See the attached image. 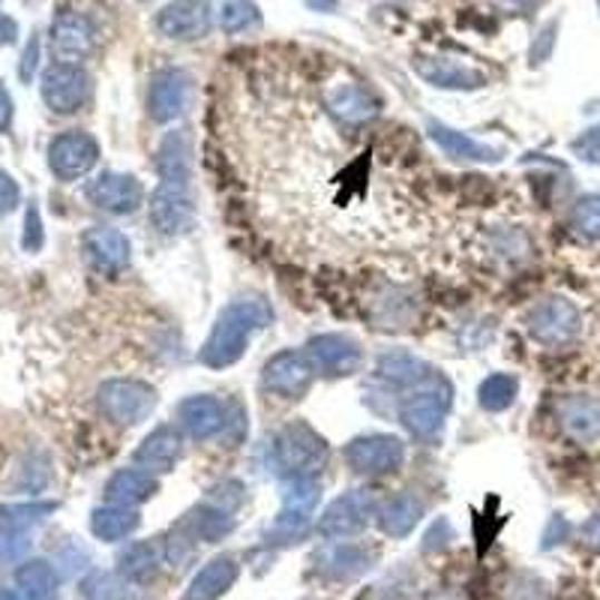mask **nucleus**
Masks as SVG:
<instances>
[{
	"mask_svg": "<svg viewBox=\"0 0 600 600\" xmlns=\"http://www.w3.org/2000/svg\"><path fill=\"white\" fill-rule=\"evenodd\" d=\"M219 24L226 33H244L262 24V10L253 0H226L219 12Z\"/></svg>",
	"mask_w": 600,
	"mask_h": 600,
	"instance_id": "72a5a7b5",
	"label": "nucleus"
},
{
	"mask_svg": "<svg viewBox=\"0 0 600 600\" xmlns=\"http://www.w3.org/2000/svg\"><path fill=\"white\" fill-rule=\"evenodd\" d=\"M571 223L582 237L600 240V196H582L573 205Z\"/></svg>",
	"mask_w": 600,
	"mask_h": 600,
	"instance_id": "f704fd0d",
	"label": "nucleus"
},
{
	"mask_svg": "<svg viewBox=\"0 0 600 600\" xmlns=\"http://www.w3.org/2000/svg\"><path fill=\"white\" fill-rule=\"evenodd\" d=\"M370 561H373V552H366V547L336 543L318 559V571L331 577V580H352V577H361L364 571H370Z\"/></svg>",
	"mask_w": 600,
	"mask_h": 600,
	"instance_id": "cd10ccee",
	"label": "nucleus"
},
{
	"mask_svg": "<svg viewBox=\"0 0 600 600\" xmlns=\"http://www.w3.org/2000/svg\"><path fill=\"white\" fill-rule=\"evenodd\" d=\"M573 157L582 159V163H591V166H600V127L586 129L582 136L573 138Z\"/></svg>",
	"mask_w": 600,
	"mask_h": 600,
	"instance_id": "e433bc0d",
	"label": "nucleus"
},
{
	"mask_svg": "<svg viewBox=\"0 0 600 600\" xmlns=\"http://www.w3.org/2000/svg\"><path fill=\"white\" fill-rule=\"evenodd\" d=\"M193 102V76L187 69H159L148 88V115L154 124H171L187 115Z\"/></svg>",
	"mask_w": 600,
	"mask_h": 600,
	"instance_id": "9b49d317",
	"label": "nucleus"
},
{
	"mask_svg": "<svg viewBox=\"0 0 600 600\" xmlns=\"http://www.w3.org/2000/svg\"><path fill=\"white\" fill-rule=\"evenodd\" d=\"M180 451H184V444H180L178 430L175 426H157L145 442L138 444L136 463L150 474H166L178 465Z\"/></svg>",
	"mask_w": 600,
	"mask_h": 600,
	"instance_id": "4be33fe9",
	"label": "nucleus"
},
{
	"mask_svg": "<svg viewBox=\"0 0 600 600\" xmlns=\"http://www.w3.org/2000/svg\"><path fill=\"white\" fill-rule=\"evenodd\" d=\"M148 219L163 237L187 235L196 226V201L184 184H159L150 196Z\"/></svg>",
	"mask_w": 600,
	"mask_h": 600,
	"instance_id": "1a4fd4ad",
	"label": "nucleus"
},
{
	"mask_svg": "<svg viewBox=\"0 0 600 600\" xmlns=\"http://www.w3.org/2000/svg\"><path fill=\"white\" fill-rule=\"evenodd\" d=\"M94 40H97V30L88 16H79V12H63L51 28V46L60 58H85L94 49Z\"/></svg>",
	"mask_w": 600,
	"mask_h": 600,
	"instance_id": "5701e85b",
	"label": "nucleus"
},
{
	"mask_svg": "<svg viewBox=\"0 0 600 600\" xmlns=\"http://www.w3.org/2000/svg\"><path fill=\"white\" fill-rule=\"evenodd\" d=\"M412 67L426 85L442 90H478L486 85V72L456 58H426V55H421V58L412 60Z\"/></svg>",
	"mask_w": 600,
	"mask_h": 600,
	"instance_id": "2eb2a0df",
	"label": "nucleus"
},
{
	"mask_svg": "<svg viewBox=\"0 0 600 600\" xmlns=\"http://www.w3.org/2000/svg\"><path fill=\"white\" fill-rule=\"evenodd\" d=\"M99 409L118 426H136L157 409V391L138 378H115L99 387Z\"/></svg>",
	"mask_w": 600,
	"mask_h": 600,
	"instance_id": "20e7f679",
	"label": "nucleus"
},
{
	"mask_svg": "<svg viewBox=\"0 0 600 600\" xmlns=\"http://www.w3.org/2000/svg\"><path fill=\"white\" fill-rule=\"evenodd\" d=\"M88 256L99 271L118 274L129 265V240L115 228H94L88 235Z\"/></svg>",
	"mask_w": 600,
	"mask_h": 600,
	"instance_id": "c85d7f7f",
	"label": "nucleus"
},
{
	"mask_svg": "<svg viewBox=\"0 0 600 600\" xmlns=\"http://www.w3.org/2000/svg\"><path fill=\"white\" fill-rule=\"evenodd\" d=\"M207 502L217 504V508H223V511H228V513L237 511V508H240V502H244V483L223 481L219 486H214V490H210Z\"/></svg>",
	"mask_w": 600,
	"mask_h": 600,
	"instance_id": "c9c22d12",
	"label": "nucleus"
},
{
	"mask_svg": "<svg viewBox=\"0 0 600 600\" xmlns=\"http://www.w3.org/2000/svg\"><path fill=\"white\" fill-rule=\"evenodd\" d=\"M159 490L157 478L145 469H124L109 481L106 486V495H109V502L124 504V508H132V504H141L154 499Z\"/></svg>",
	"mask_w": 600,
	"mask_h": 600,
	"instance_id": "bb28decb",
	"label": "nucleus"
},
{
	"mask_svg": "<svg viewBox=\"0 0 600 600\" xmlns=\"http://www.w3.org/2000/svg\"><path fill=\"white\" fill-rule=\"evenodd\" d=\"M145 3H148V0H145Z\"/></svg>",
	"mask_w": 600,
	"mask_h": 600,
	"instance_id": "37998d69",
	"label": "nucleus"
},
{
	"mask_svg": "<svg viewBox=\"0 0 600 600\" xmlns=\"http://www.w3.org/2000/svg\"><path fill=\"white\" fill-rule=\"evenodd\" d=\"M274 322V309L262 297H237L217 315V322L210 327L198 361L207 370H226L235 366L249 348V340L265 331Z\"/></svg>",
	"mask_w": 600,
	"mask_h": 600,
	"instance_id": "f257e3e1",
	"label": "nucleus"
},
{
	"mask_svg": "<svg viewBox=\"0 0 600 600\" xmlns=\"http://www.w3.org/2000/svg\"><path fill=\"white\" fill-rule=\"evenodd\" d=\"M90 201L109 214H132L145 201V189L132 175H102L90 187Z\"/></svg>",
	"mask_w": 600,
	"mask_h": 600,
	"instance_id": "aec40b11",
	"label": "nucleus"
},
{
	"mask_svg": "<svg viewBox=\"0 0 600 600\" xmlns=\"http://www.w3.org/2000/svg\"><path fill=\"white\" fill-rule=\"evenodd\" d=\"M582 538H586V543H589V547L600 550V513L598 517H591V520L582 525Z\"/></svg>",
	"mask_w": 600,
	"mask_h": 600,
	"instance_id": "a19ab883",
	"label": "nucleus"
},
{
	"mask_svg": "<svg viewBox=\"0 0 600 600\" xmlns=\"http://www.w3.org/2000/svg\"><path fill=\"white\" fill-rule=\"evenodd\" d=\"M21 582L28 586V591L33 594V598H46L51 591V571L46 568V564H30L28 571L21 573Z\"/></svg>",
	"mask_w": 600,
	"mask_h": 600,
	"instance_id": "4c0bfd02",
	"label": "nucleus"
},
{
	"mask_svg": "<svg viewBox=\"0 0 600 600\" xmlns=\"http://www.w3.org/2000/svg\"><path fill=\"white\" fill-rule=\"evenodd\" d=\"M520 394V382L511 373H492L486 375L478 387V403L483 412H504L511 409L513 400Z\"/></svg>",
	"mask_w": 600,
	"mask_h": 600,
	"instance_id": "2f4dec72",
	"label": "nucleus"
},
{
	"mask_svg": "<svg viewBox=\"0 0 600 600\" xmlns=\"http://www.w3.org/2000/svg\"><path fill=\"white\" fill-rule=\"evenodd\" d=\"M313 364L306 361L304 352L286 348V352H276L265 364L262 387L283 400H301L313 384Z\"/></svg>",
	"mask_w": 600,
	"mask_h": 600,
	"instance_id": "ddd939ff",
	"label": "nucleus"
},
{
	"mask_svg": "<svg viewBox=\"0 0 600 600\" xmlns=\"http://www.w3.org/2000/svg\"><path fill=\"white\" fill-rule=\"evenodd\" d=\"M426 132L435 141V148L442 150L444 157L463 159V163H499L502 159V150L492 148L486 141H478V138L465 136L460 129L447 127V124H439V120H430L426 124Z\"/></svg>",
	"mask_w": 600,
	"mask_h": 600,
	"instance_id": "dca6fc26",
	"label": "nucleus"
},
{
	"mask_svg": "<svg viewBox=\"0 0 600 600\" xmlns=\"http://www.w3.org/2000/svg\"><path fill=\"white\" fill-rule=\"evenodd\" d=\"M559 426L573 442H598L600 439V400L589 394L564 396L559 403Z\"/></svg>",
	"mask_w": 600,
	"mask_h": 600,
	"instance_id": "f3484780",
	"label": "nucleus"
},
{
	"mask_svg": "<svg viewBox=\"0 0 600 600\" xmlns=\"http://www.w3.org/2000/svg\"><path fill=\"white\" fill-rule=\"evenodd\" d=\"M154 24L166 40H205L210 28H214V3L210 0H175V3H168L157 12Z\"/></svg>",
	"mask_w": 600,
	"mask_h": 600,
	"instance_id": "9d476101",
	"label": "nucleus"
},
{
	"mask_svg": "<svg viewBox=\"0 0 600 600\" xmlns=\"http://www.w3.org/2000/svg\"><path fill=\"white\" fill-rule=\"evenodd\" d=\"M423 517V504L421 499H414L412 492H400L394 499H387V502L378 508V525H382L384 534H391V538H405V534L412 532L414 525L421 522Z\"/></svg>",
	"mask_w": 600,
	"mask_h": 600,
	"instance_id": "c756f323",
	"label": "nucleus"
},
{
	"mask_svg": "<svg viewBox=\"0 0 600 600\" xmlns=\"http://www.w3.org/2000/svg\"><path fill=\"white\" fill-rule=\"evenodd\" d=\"M90 90V79L88 72L79 67H51L46 72V99H49L51 109L58 111H72L79 109L81 102L88 99Z\"/></svg>",
	"mask_w": 600,
	"mask_h": 600,
	"instance_id": "6ab92c4d",
	"label": "nucleus"
},
{
	"mask_svg": "<svg viewBox=\"0 0 600 600\" xmlns=\"http://www.w3.org/2000/svg\"><path fill=\"white\" fill-rule=\"evenodd\" d=\"M345 463L355 474H366V478H375V474H391L396 469H403L405 463V444L396 439V435H357L352 442L345 444Z\"/></svg>",
	"mask_w": 600,
	"mask_h": 600,
	"instance_id": "423d86ee",
	"label": "nucleus"
},
{
	"mask_svg": "<svg viewBox=\"0 0 600 600\" xmlns=\"http://www.w3.org/2000/svg\"><path fill=\"white\" fill-rule=\"evenodd\" d=\"M237 573H240V568H237V561L232 559V555H219V559L207 561L205 568L193 577V582H189L187 594H184V600H217L223 598L232 586H235Z\"/></svg>",
	"mask_w": 600,
	"mask_h": 600,
	"instance_id": "b1692460",
	"label": "nucleus"
},
{
	"mask_svg": "<svg viewBox=\"0 0 600 600\" xmlns=\"http://www.w3.org/2000/svg\"><path fill=\"white\" fill-rule=\"evenodd\" d=\"M555 33H559V21L543 24V30L538 33V40L532 42V63H543V60L550 58L552 46H555Z\"/></svg>",
	"mask_w": 600,
	"mask_h": 600,
	"instance_id": "58836bf2",
	"label": "nucleus"
},
{
	"mask_svg": "<svg viewBox=\"0 0 600 600\" xmlns=\"http://www.w3.org/2000/svg\"><path fill=\"white\" fill-rule=\"evenodd\" d=\"M525 327L541 345H568L580 336L582 315L568 297H547L532 306Z\"/></svg>",
	"mask_w": 600,
	"mask_h": 600,
	"instance_id": "0eeeda50",
	"label": "nucleus"
},
{
	"mask_svg": "<svg viewBox=\"0 0 600 600\" xmlns=\"http://www.w3.org/2000/svg\"><path fill=\"white\" fill-rule=\"evenodd\" d=\"M490 3L504 16H529L541 0H490Z\"/></svg>",
	"mask_w": 600,
	"mask_h": 600,
	"instance_id": "ea45409f",
	"label": "nucleus"
},
{
	"mask_svg": "<svg viewBox=\"0 0 600 600\" xmlns=\"http://www.w3.org/2000/svg\"><path fill=\"white\" fill-rule=\"evenodd\" d=\"M178 426L196 442H210L228 430V405L217 396H187L178 405Z\"/></svg>",
	"mask_w": 600,
	"mask_h": 600,
	"instance_id": "4468645a",
	"label": "nucleus"
},
{
	"mask_svg": "<svg viewBox=\"0 0 600 600\" xmlns=\"http://www.w3.org/2000/svg\"><path fill=\"white\" fill-rule=\"evenodd\" d=\"M327 442L315 433L313 426L304 421L286 423L274 435L271 444V465L276 474H283L286 481L292 478H315V472L327 463Z\"/></svg>",
	"mask_w": 600,
	"mask_h": 600,
	"instance_id": "7ed1b4c3",
	"label": "nucleus"
},
{
	"mask_svg": "<svg viewBox=\"0 0 600 600\" xmlns=\"http://www.w3.org/2000/svg\"><path fill=\"white\" fill-rule=\"evenodd\" d=\"M166 561V550L159 541H141L132 543L124 555H120V571L129 580H150L159 571V564Z\"/></svg>",
	"mask_w": 600,
	"mask_h": 600,
	"instance_id": "7c9ffc66",
	"label": "nucleus"
},
{
	"mask_svg": "<svg viewBox=\"0 0 600 600\" xmlns=\"http://www.w3.org/2000/svg\"><path fill=\"white\" fill-rule=\"evenodd\" d=\"M94 163H97V141L81 136V132L63 136L58 145L51 148V166L58 168V175H63V178L85 175Z\"/></svg>",
	"mask_w": 600,
	"mask_h": 600,
	"instance_id": "393cba45",
	"label": "nucleus"
},
{
	"mask_svg": "<svg viewBox=\"0 0 600 600\" xmlns=\"http://www.w3.org/2000/svg\"><path fill=\"white\" fill-rule=\"evenodd\" d=\"M375 499L373 492L352 490L334 499L327 504V511L318 517V534L340 541V538H352V534L364 532L366 522L373 520Z\"/></svg>",
	"mask_w": 600,
	"mask_h": 600,
	"instance_id": "f8f14e48",
	"label": "nucleus"
},
{
	"mask_svg": "<svg viewBox=\"0 0 600 600\" xmlns=\"http://www.w3.org/2000/svg\"><path fill=\"white\" fill-rule=\"evenodd\" d=\"M138 525V513L118 504V508H106V511L94 513V532L102 541H120L127 538L129 532H136Z\"/></svg>",
	"mask_w": 600,
	"mask_h": 600,
	"instance_id": "473e14b6",
	"label": "nucleus"
},
{
	"mask_svg": "<svg viewBox=\"0 0 600 600\" xmlns=\"http://www.w3.org/2000/svg\"><path fill=\"white\" fill-rule=\"evenodd\" d=\"M306 361L325 378H343L355 375L364 366V348L357 340L345 334H322L306 343Z\"/></svg>",
	"mask_w": 600,
	"mask_h": 600,
	"instance_id": "6e6552de",
	"label": "nucleus"
},
{
	"mask_svg": "<svg viewBox=\"0 0 600 600\" xmlns=\"http://www.w3.org/2000/svg\"><path fill=\"white\" fill-rule=\"evenodd\" d=\"M304 3L313 12H336V7H340V0H304Z\"/></svg>",
	"mask_w": 600,
	"mask_h": 600,
	"instance_id": "79ce46f5",
	"label": "nucleus"
},
{
	"mask_svg": "<svg viewBox=\"0 0 600 600\" xmlns=\"http://www.w3.org/2000/svg\"><path fill=\"white\" fill-rule=\"evenodd\" d=\"M318 499H322V486L315 483V478H292V481H286V486H283V511L271 525V538L279 543L297 541L309 529Z\"/></svg>",
	"mask_w": 600,
	"mask_h": 600,
	"instance_id": "39448f33",
	"label": "nucleus"
},
{
	"mask_svg": "<svg viewBox=\"0 0 600 600\" xmlns=\"http://www.w3.org/2000/svg\"><path fill=\"white\" fill-rule=\"evenodd\" d=\"M453 387L451 382L439 373H430L423 382L412 384L409 394L400 400V421L414 439L430 442L442 433L444 417L451 412Z\"/></svg>",
	"mask_w": 600,
	"mask_h": 600,
	"instance_id": "f03ea898",
	"label": "nucleus"
},
{
	"mask_svg": "<svg viewBox=\"0 0 600 600\" xmlns=\"http://www.w3.org/2000/svg\"><path fill=\"white\" fill-rule=\"evenodd\" d=\"M433 373L426 361H421L412 352H405V348H391V352H384L378 361H375V375L387 384H400V387H412V384L423 382L426 375Z\"/></svg>",
	"mask_w": 600,
	"mask_h": 600,
	"instance_id": "a878e982",
	"label": "nucleus"
},
{
	"mask_svg": "<svg viewBox=\"0 0 600 600\" xmlns=\"http://www.w3.org/2000/svg\"><path fill=\"white\" fill-rule=\"evenodd\" d=\"M193 136L187 129H175L159 141L157 150V171L163 184H184L187 187L193 178Z\"/></svg>",
	"mask_w": 600,
	"mask_h": 600,
	"instance_id": "a211bd4d",
	"label": "nucleus"
},
{
	"mask_svg": "<svg viewBox=\"0 0 600 600\" xmlns=\"http://www.w3.org/2000/svg\"><path fill=\"white\" fill-rule=\"evenodd\" d=\"M327 109L334 115L340 124H348V127H357V124H366L373 120L378 111H382V102L375 94H370L361 85H340L327 94Z\"/></svg>",
	"mask_w": 600,
	"mask_h": 600,
	"instance_id": "412c9836",
	"label": "nucleus"
}]
</instances>
